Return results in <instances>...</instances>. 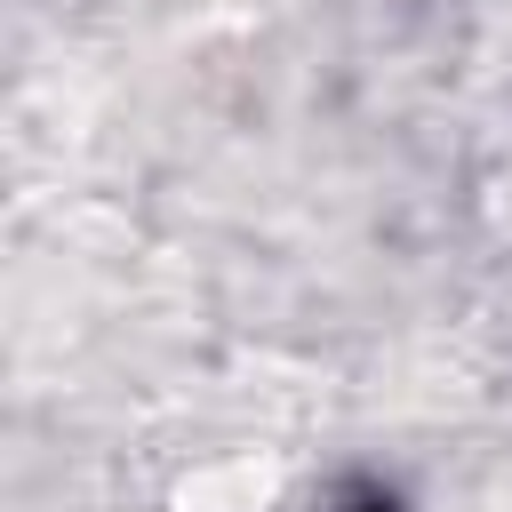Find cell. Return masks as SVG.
Segmentation results:
<instances>
[{
    "label": "cell",
    "mask_w": 512,
    "mask_h": 512,
    "mask_svg": "<svg viewBox=\"0 0 512 512\" xmlns=\"http://www.w3.org/2000/svg\"><path fill=\"white\" fill-rule=\"evenodd\" d=\"M344 512H392V496H352Z\"/></svg>",
    "instance_id": "6da1fadb"
}]
</instances>
